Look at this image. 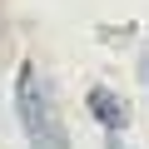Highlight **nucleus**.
I'll return each mask as SVG.
<instances>
[{
  "mask_svg": "<svg viewBox=\"0 0 149 149\" xmlns=\"http://www.w3.org/2000/svg\"><path fill=\"white\" fill-rule=\"evenodd\" d=\"M15 114H20V129L35 149H70V129L60 119L55 85L35 60H25L15 70Z\"/></svg>",
  "mask_w": 149,
  "mask_h": 149,
  "instance_id": "1",
  "label": "nucleus"
},
{
  "mask_svg": "<svg viewBox=\"0 0 149 149\" xmlns=\"http://www.w3.org/2000/svg\"><path fill=\"white\" fill-rule=\"evenodd\" d=\"M104 149H129V144H124L119 134H109V139H104Z\"/></svg>",
  "mask_w": 149,
  "mask_h": 149,
  "instance_id": "4",
  "label": "nucleus"
},
{
  "mask_svg": "<svg viewBox=\"0 0 149 149\" xmlns=\"http://www.w3.org/2000/svg\"><path fill=\"white\" fill-rule=\"evenodd\" d=\"M85 104H90V119L104 124V134H124V129H129V100H124L119 90H109V85H90Z\"/></svg>",
  "mask_w": 149,
  "mask_h": 149,
  "instance_id": "2",
  "label": "nucleus"
},
{
  "mask_svg": "<svg viewBox=\"0 0 149 149\" xmlns=\"http://www.w3.org/2000/svg\"><path fill=\"white\" fill-rule=\"evenodd\" d=\"M139 80H144V90H149V50L139 55Z\"/></svg>",
  "mask_w": 149,
  "mask_h": 149,
  "instance_id": "3",
  "label": "nucleus"
}]
</instances>
